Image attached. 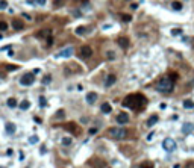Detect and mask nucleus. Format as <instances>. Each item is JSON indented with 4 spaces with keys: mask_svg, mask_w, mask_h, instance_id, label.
I'll list each match as a JSON object with an SVG mask.
<instances>
[{
    "mask_svg": "<svg viewBox=\"0 0 194 168\" xmlns=\"http://www.w3.org/2000/svg\"><path fill=\"white\" fill-rule=\"evenodd\" d=\"M5 68L8 70V71H15V70L18 68V67H17V65H6Z\"/></svg>",
    "mask_w": 194,
    "mask_h": 168,
    "instance_id": "nucleus-32",
    "label": "nucleus"
},
{
    "mask_svg": "<svg viewBox=\"0 0 194 168\" xmlns=\"http://www.w3.org/2000/svg\"><path fill=\"white\" fill-rule=\"evenodd\" d=\"M33 82H35L33 73H26V74H23V77L20 79V83L23 85V86H30Z\"/></svg>",
    "mask_w": 194,
    "mask_h": 168,
    "instance_id": "nucleus-5",
    "label": "nucleus"
},
{
    "mask_svg": "<svg viewBox=\"0 0 194 168\" xmlns=\"http://www.w3.org/2000/svg\"><path fill=\"white\" fill-rule=\"evenodd\" d=\"M139 168H155V165L152 162H143V164H139Z\"/></svg>",
    "mask_w": 194,
    "mask_h": 168,
    "instance_id": "nucleus-25",
    "label": "nucleus"
},
{
    "mask_svg": "<svg viewBox=\"0 0 194 168\" xmlns=\"http://www.w3.org/2000/svg\"><path fill=\"white\" fill-rule=\"evenodd\" d=\"M158 123V115H152L150 118L147 120V127H152L153 124H156Z\"/></svg>",
    "mask_w": 194,
    "mask_h": 168,
    "instance_id": "nucleus-17",
    "label": "nucleus"
},
{
    "mask_svg": "<svg viewBox=\"0 0 194 168\" xmlns=\"http://www.w3.org/2000/svg\"><path fill=\"white\" fill-rule=\"evenodd\" d=\"M123 106L132 109V111H143V109L147 106V98H146L143 94L139 92H135V94H129V96L123 100Z\"/></svg>",
    "mask_w": 194,
    "mask_h": 168,
    "instance_id": "nucleus-1",
    "label": "nucleus"
},
{
    "mask_svg": "<svg viewBox=\"0 0 194 168\" xmlns=\"http://www.w3.org/2000/svg\"><path fill=\"white\" fill-rule=\"evenodd\" d=\"M118 46H120L121 48H127L129 47V39L124 38V36H123V38H118Z\"/></svg>",
    "mask_w": 194,
    "mask_h": 168,
    "instance_id": "nucleus-16",
    "label": "nucleus"
},
{
    "mask_svg": "<svg viewBox=\"0 0 194 168\" xmlns=\"http://www.w3.org/2000/svg\"><path fill=\"white\" fill-rule=\"evenodd\" d=\"M130 8H132V9H137V8H138V5H137V3H132V5H130Z\"/></svg>",
    "mask_w": 194,
    "mask_h": 168,
    "instance_id": "nucleus-44",
    "label": "nucleus"
},
{
    "mask_svg": "<svg viewBox=\"0 0 194 168\" xmlns=\"http://www.w3.org/2000/svg\"><path fill=\"white\" fill-rule=\"evenodd\" d=\"M97 102V92H88L86 94V103H90V105H93V103Z\"/></svg>",
    "mask_w": 194,
    "mask_h": 168,
    "instance_id": "nucleus-13",
    "label": "nucleus"
},
{
    "mask_svg": "<svg viewBox=\"0 0 194 168\" xmlns=\"http://www.w3.org/2000/svg\"><path fill=\"white\" fill-rule=\"evenodd\" d=\"M100 111H102L103 114H109V112L112 111V106H111L109 103H102V106H100Z\"/></svg>",
    "mask_w": 194,
    "mask_h": 168,
    "instance_id": "nucleus-15",
    "label": "nucleus"
},
{
    "mask_svg": "<svg viewBox=\"0 0 194 168\" xmlns=\"http://www.w3.org/2000/svg\"><path fill=\"white\" fill-rule=\"evenodd\" d=\"M61 144L65 145V147H68V145H71V144H73V139L70 138V136H65V138L61 139Z\"/></svg>",
    "mask_w": 194,
    "mask_h": 168,
    "instance_id": "nucleus-20",
    "label": "nucleus"
},
{
    "mask_svg": "<svg viewBox=\"0 0 194 168\" xmlns=\"http://www.w3.org/2000/svg\"><path fill=\"white\" fill-rule=\"evenodd\" d=\"M8 8V2L6 0H0V9H6Z\"/></svg>",
    "mask_w": 194,
    "mask_h": 168,
    "instance_id": "nucleus-31",
    "label": "nucleus"
},
{
    "mask_svg": "<svg viewBox=\"0 0 194 168\" xmlns=\"http://www.w3.org/2000/svg\"><path fill=\"white\" fill-rule=\"evenodd\" d=\"M40 106H41V108H42V106H46V97H40Z\"/></svg>",
    "mask_w": 194,
    "mask_h": 168,
    "instance_id": "nucleus-35",
    "label": "nucleus"
},
{
    "mask_svg": "<svg viewBox=\"0 0 194 168\" xmlns=\"http://www.w3.org/2000/svg\"><path fill=\"white\" fill-rule=\"evenodd\" d=\"M29 142H30V144H36V142H38V136H36V135H33V136H30Z\"/></svg>",
    "mask_w": 194,
    "mask_h": 168,
    "instance_id": "nucleus-33",
    "label": "nucleus"
},
{
    "mask_svg": "<svg viewBox=\"0 0 194 168\" xmlns=\"http://www.w3.org/2000/svg\"><path fill=\"white\" fill-rule=\"evenodd\" d=\"M18 106H20V109H21V111H27V109L30 108V102H29V100H23V102L20 103Z\"/></svg>",
    "mask_w": 194,
    "mask_h": 168,
    "instance_id": "nucleus-18",
    "label": "nucleus"
},
{
    "mask_svg": "<svg viewBox=\"0 0 194 168\" xmlns=\"http://www.w3.org/2000/svg\"><path fill=\"white\" fill-rule=\"evenodd\" d=\"M23 17L26 18V20H32V18H30V15H29V14H23Z\"/></svg>",
    "mask_w": 194,
    "mask_h": 168,
    "instance_id": "nucleus-43",
    "label": "nucleus"
},
{
    "mask_svg": "<svg viewBox=\"0 0 194 168\" xmlns=\"http://www.w3.org/2000/svg\"><path fill=\"white\" fill-rule=\"evenodd\" d=\"M106 58H108L109 61H114L115 59V52L114 50H108V52H106Z\"/></svg>",
    "mask_w": 194,
    "mask_h": 168,
    "instance_id": "nucleus-24",
    "label": "nucleus"
},
{
    "mask_svg": "<svg viewBox=\"0 0 194 168\" xmlns=\"http://www.w3.org/2000/svg\"><path fill=\"white\" fill-rule=\"evenodd\" d=\"M12 27H14L15 30H21L24 27V24H23V21H21L20 18H14V20H12Z\"/></svg>",
    "mask_w": 194,
    "mask_h": 168,
    "instance_id": "nucleus-11",
    "label": "nucleus"
},
{
    "mask_svg": "<svg viewBox=\"0 0 194 168\" xmlns=\"http://www.w3.org/2000/svg\"><path fill=\"white\" fill-rule=\"evenodd\" d=\"M53 5H55V8H59L62 5V0H53Z\"/></svg>",
    "mask_w": 194,
    "mask_h": 168,
    "instance_id": "nucleus-36",
    "label": "nucleus"
},
{
    "mask_svg": "<svg viewBox=\"0 0 194 168\" xmlns=\"http://www.w3.org/2000/svg\"><path fill=\"white\" fill-rule=\"evenodd\" d=\"M64 127H65L68 132L74 133L76 136H79V135H80V132H82V130H80V127H79L77 124H76V123H67V124H65Z\"/></svg>",
    "mask_w": 194,
    "mask_h": 168,
    "instance_id": "nucleus-7",
    "label": "nucleus"
},
{
    "mask_svg": "<svg viewBox=\"0 0 194 168\" xmlns=\"http://www.w3.org/2000/svg\"><path fill=\"white\" fill-rule=\"evenodd\" d=\"M109 136L114 139H124L127 136V132L124 127H112V129H109Z\"/></svg>",
    "mask_w": 194,
    "mask_h": 168,
    "instance_id": "nucleus-3",
    "label": "nucleus"
},
{
    "mask_svg": "<svg viewBox=\"0 0 194 168\" xmlns=\"http://www.w3.org/2000/svg\"><path fill=\"white\" fill-rule=\"evenodd\" d=\"M79 56L82 59H90L91 56H93V48L90 46H80L79 47Z\"/></svg>",
    "mask_w": 194,
    "mask_h": 168,
    "instance_id": "nucleus-4",
    "label": "nucleus"
},
{
    "mask_svg": "<svg viewBox=\"0 0 194 168\" xmlns=\"http://www.w3.org/2000/svg\"><path fill=\"white\" fill-rule=\"evenodd\" d=\"M55 118H56V120H59V118H64V111H62V109H61V111H58Z\"/></svg>",
    "mask_w": 194,
    "mask_h": 168,
    "instance_id": "nucleus-30",
    "label": "nucleus"
},
{
    "mask_svg": "<svg viewBox=\"0 0 194 168\" xmlns=\"http://www.w3.org/2000/svg\"><path fill=\"white\" fill-rule=\"evenodd\" d=\"M115 80H117V77H115V74H109L108 77H106V80H105V86H106V88H109V86H112V85L115 83Z\"/></svg>",
    "mask_w": 194,
    "mask_h": 168,
    "instance_id": "nucleus-12",
    "label": "nucleus"
},
{
    "mask_svg": "<svg viewBox=\"0 0 194 168\" xmlns=\"http://www.w3.org/2000/svg\"><path fill=\"white\" fill-rule=\"evenodd\" d=\"M73 55V47H65V48H62V50H59L58 52V58H70Z\"/></svg>",
    "mask_w": 194,
    "mask_h": 168,
    "instance_id": "nucleus-8",
    "label": "nucleus"
},
{
    "mask_svg": "<svg viewBox=\"0 0 194 168\" xmlns=\"http://www.w3.org/2000/svg\"><path fill=\"white\" fill-rule=\"evenodd\" d=\"M97 132H99V129H96V127L90 129V133H91V135H94V133H97Z\"/></svg>",
    "mask_w": 194,
    "mask_h": 168,
    "instance_id": "nucleus-38",
    "label": "nucleus"
},
{
    "mask_svg": "<svg viewBox=\"0 0 194 168\" xmlns=\"http://www.w3.org/2000/svg\"><path fill=\"white\" fill-rule=\"evenodd\" d=\"M153 135H155V132H150V133H149V135H147V141H152Z\"/></svg>",
    "mask_w": 194,
    "mask_h": 168,
    "instance_id": "nucleus-39",
    "label": "nucleus"
},
{
    "mask_svg": "<svg viewBox=\"0 0 194 168\" xmlns=\"http://www.w3.org/2000/svg\"><path fill=\"white\" fill-rule=\"evenodd\" d=\"M52 44H53V38H52V36H48V38H47V46L50 47Z\"/></svg>",
    "mask_w": 194,
    "mask_h": 168,
    "instance_id": "nucleus-37",
    "label": "nucleus"
},
{
    "mask_svg": "<svg viewBox=\"0 0 194 168\" xmlns=\"http://www.w3.org/2000/svg\"><path fill=\"white\" fill-rule=\"evenodd\" d=\"M85 32H86V29H85L84 26H79L77 29H76V35H84Z\"/></svg>",
    "mask_w": 194,
    "mask_h": 168,
    "instance_id": "nucleus-26",
    "label": "nucleus"
},
{
    "mask_svg": "<svg viewBox=\"0 0 194 168\" xmlns=\"http://www.w3.org/2000/svg\"><path fill=\"white\" fill-rule=\"evenodd\" d=\"M8 30V23L6 21H0V32H5Z\"/></svg>",
    "mask_w": 194,
    "mask_h": 168,
    "instance_id": "nucleus-28",
    "label": "nucleus"
},
{
    "mask_svg": "<svg viewBox=\"0 0 194 168\" xmlns=\"http://www.w3.org/2000/svg\"><path fill=\"white\" fill-rule=\"evenodd\" d=\"M181 33H182V29H177V27H176V29H173V30H171V35H181Z\"/></svg>",
    "mask_w": 194,
    "mask_h": 168,
    "instance_id": "nucleus-34",
    "label": "nucleus"
},
{
    "mask_svg": "<svg viewBox=\"0 0 194 168\" xmlns=\"http://www.w3.org/2000/svg\"><path fill=\"white\" fill-rule=\"evenodd\" d=\"M6 105H8L9 108H15V106H17V100H15L14 97H11V98H8V102H6Z\"/></svg>",
    "mask_w": 194,
    "mask_h": 168,
    "instance_id": "nucleus-22",
    "label": "nucleus"
},
{
    "mask_svg": "<svg viewBox=\"0 0 194 168\" xmlns=\"http://www.w3.org/2000/svg\"><path fill=\"white\" fill-rule=\"evenodd\" d=\"M26 2H27V3H33V0H26Z\"/></svg>",
    "mask_w": 194,
    "mask_h": 168,
    "instance_id": "nucleus-46",
    "label": "nucleus"
},
{
    "mask_svg": "<svg viewBox=\"0 0 194 168\" xmlns=\"http://www.w3.org/2000/svg\"><path fill=\"white\" fill-rule=\"evenodd\" d=\"M121 20H123L124 23H129V21L132 20V17H130V15H127V14H123V15H121Z\"/></svg>",
    "mask_w": 194,
    "mask_h": 168,
    "instance_id": "nucleus-29",
    "label": "nucleus"
},
{
    "mask_svg": "<svg viewBox=\"0 0 194 168\" xmlns=\"http://www.w3.org/2000/svg\"><path fill=\"white\" fill-rule=\"evenodd\" d=\"M171 8H173L174 11H182V3L177 2V0H174V2H171Z\"/></svg>",
    "mask_w": 194,
    "mask_h": 168,
    "instance_id": "nucleus-21",
    "label": "nucleus"
},
{
    "mask_svg": "<svg viewBox=\"0 0 194 168\" xmlns=\"http://www.w3.org/2000/svg\"><path fill=\"white\" fill-rule=\"evenodd\" d=\"M162 147H164V150L165 151H176V142H174V139H171V138H167V139H164V142H162Z\"/></svg>",
    "mask_w": 194,
    "mask_h": 168,
    "instance_id": "nucleus-6",
    "label": "nucleus"
},
{
    "mask_svg": "<svg viewBox=\"0 0 194 168\" xmlns=\"http://www.w3.org/2000/svg\"><path fill=\"white\" fill-rule=\"evenodd\" d=\"M193 130H194V124H193V123L187 121V123H183V124H182V133H183V135H188V133H191Z\"/></svg>",
    "mask_w": 194,
    "mask_h": 168,
    "instance_id": "nucleus-10",
    "label": "nucleus"
},
{
    "mask_svg": "<svg viewBox=\"0 0 194 168\" xmlns=\"http://www.w3.org/2000/svg\"><path fill=\"white\" fill-rule=\"evenodd\" d=\"M156 90L159 92H171L173 91V79L170 77H161L156 83Z\"/></svg>",
    "mask_w": 194,
    "mask_h": 168,
    "instance_id": "nucleus-2",
    "label": "nucleus"
},
{
    "mask_svg": "<svg viewBox=\"0 0 194 168\" xmlns=\"http://www.w3.org/2000/svg\"><path fill=\"white\" fill-rule=\"evenodd\" d=\"M14 132H15V124H14V123H8V124H6V133L12 135Z\"/></svg>",
    "mask_w": 194,
    "mask_h": 168,
    "instance_id": "nucleus-19",
    "label": "nucleus"
},
{
    "mask_svg": "<svg viewBox=\"0 0 194 168\" xmlns=\"http://www.w3.org/2000/svg\"><path fill=\"white\" fill-rule=\"evenodd\" d=\"M185 168H194V162H188L187 165H185Z\"/></svg>",
    "mask_w": 194,
    "mask_h": 168,
    "instance_id": "nucleus-41",
    "label": "nucleus"
},
{
    "mask_svg": "<svg viewBox=\"0 0 194 168\" xmlns=\"http://www.w3.org/2000/svg\"><path fill=\"white\" fill-rule=\"evenodd\" d=\"M0 168H3V167H0Z\"/></svg>",
    "mask_w": 194,
    "mask_h": 168,
    "instance_id": "nucleus-47",
    "label": "nucleus"
},
{
    "mask_svg": "<svg viewBox=\"0 0 194 168\" xmlns=\"http://www.w3.org/2000/svg\"><path fill=\"white\" fill-rule=\"evenodd\" d=\"M115 120H117L118 124L123 126V124H127V123H129V115H127L126 112H120V114L117 115V118H115Z\"/></svg>",
    "mask_w": 194,
    "mask_h": 168,
    "instance_id": "nucleus-9",
    "label": "nucleus"
},
{
    "mask_svg": "<svg viewBox=\"0 0 194 168\" xmlns=\"http://www.w3.org/2000/svg\"><path fill=\"white\" fill-rule=\"evenodd\" d=\"M38 5H46V0H36Z\"/></svg>",
    "mask_w": 194,
    "mask_h": 168,
    "instance_id": "nucleus-42",
    "label": "nucleus"
},
{
    "mask_svg": "<svg viewBox=\"0 0 194 168\" xmlns=\"http://www.w3.org/2000/svg\"><path fill=\"white\" fill-rule=\"evenodd\" d=\"M12 153H14L12 149H8V150H6V155H8V156H12Z\"/></svg>",
    "mask_w": 194,
    "mask_h": 168,
    "instance_id": "nucleus-40",
    "label": "nucleus"
},
{
    "mask_svg": "<svg viewBox=\"0 0 194 168\" xmlns=\"http://www.w3.org/2000/svg\"><path fill=\"white\" fill-rule=\"evenodd\" d=\"M36 36H38V38H48V36H52V30L50 29H42V30H40V32L36 33Z\"/></svg>",
    "mask_w": 194,
    "mask_h": 168,
    "instance_id": "nucleus-14",
    "label": "nucleus"
},
{
    "mask_svg": "<svg viewBox=\"0 0 194 168\" xmlns=\"http://www.w3.org/2000/svg\"><path fill=\"white\" fill-rule=\"evenodd\" d=\"M50 82H52V76H50V74L44 76V79H42V85H48Z\"/></svg>",
    "mask_w": 194,
    "mask_h": 168,
    "instance_id": "nucleus-27",
    "label": "nucleus"
},
{
    "mask_svg": "<svg viewBox=\"0 0 194 168\" xmlns=\"http://www.w3.org/2000/svg\"><path fill=\"white\" fill-rule=\"evenodd\" d=\"M183 108L185 109H193L194 108V102L193 100H185V102H183Z\"/></svg>",
    "mask_w": 194,
    "mask_h": 168,
    "instance_id": "nucleus-23",
    "label": "nucleus"
},
{
    "mask_svg": "<svg viewBox=\"0 0 194 168\" xmlns=\"http://www.w3.org/2000/svg\"><path fill=\"white\" fill-rule=\"evenodd\" d=\"M73 14H74L76 17H80V12H79V11H74V12H73Z\"/></svg>",
    "mask_w": 194,
    "mask_h": 168,
    "instance_id": "nucleus-45",
    "label": "nucleus"
}]
</instances>
